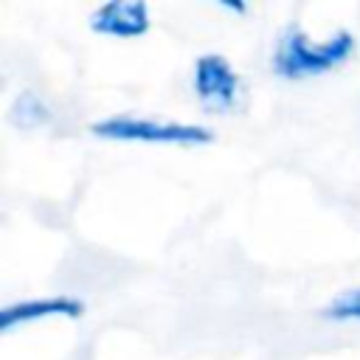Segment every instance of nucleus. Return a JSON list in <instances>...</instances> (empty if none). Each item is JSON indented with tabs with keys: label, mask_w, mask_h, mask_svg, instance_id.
<instances>
[{
	"label": "nucleus",
	"mask_w": 360,
	"mask_h": 360,
	"mask_svg": "<svg viewBox=\"0 0 360 360\" xmlns=\"http://www.w3.org/2000/svg\"><path fill=\"white\" fill-rule=\"evenodd\" d=\"M354 48H357V37L349 28H338L326 39H312L298 22H287L273 42L270 70L284 82L326 76L340 65H346Z\"/></svg>",
	"instance_id": "f257e3e1"
},
{
	"label": "nucleus",
	"mask_w": 360,
	"mask_h": 360,
	"mask_svg": "<svg viewBox=\"0 0 360 360\" xmlns=\"http://www.w3.org/2000/svg\"><path fill=\"white\" fill-rule=\"evenodd\" d=\"M90 132L101 141L118 143H160V146H205L214 141V129L191 121H160L149 115H104L90 124Z\"/></svg>",
	"instance_id": "f03ea898"
},
{
	"label": "nucleus",
	"mask_w": 360,
	"mask_h": 360,
	"mask_svg": "<svg viewBox=\"0 0 360 360\" xmlns=\"http://www.w3.org/2000/svg\"><path fill=\"white\" fill-rule=\"evenodd\" d=\"M191 93L202 110H208L211 115H225L239 110L245 87L231 59L208 51L191 62Z\"/></svg>",
	"instance_id": "7ed1b4c3"
},
{
	"label": "nucleus",
	"mask_w": 360,
	"mask_h": 360,
	"mask_svg": "<svg viewBox=\"0 0 360 360\" xmlns=\"http://www.w3.org/2000/svg\"><path fill=\"white\" fill-rule=\"evenodd\" d=\"M87 25L93 34L112 37V39H138L152 28V11L146 0H104L98 3Z\"/></svg>",
	"instance_id": "20e7f679"
},
{
	"label": "nucleus",
	"mask_w": 360,
	"mask_h": 360,
	"mask_svg": "<svg viewBox=\"0 0 360 360\" xmlns=\"http://www.w3.org/2000/svg\"><path fill=\"white\" fill-rule=\"evenodd\" d=\"M84 315V301L68 292H56V295H37V298H22V301H11L0 309V329L11 332L17 326H28L37 321H48V318H70L79 321Z\"/></svg>",
	"instance_id": "39448f33"
},
{
	"label": "nucleus",
	"mask_w": 360,
	"mask_h": 360,
	"mask_svg": "<svg viewBox=\"0 0 360 360\" xmlns=\"http://www.w3.org/2000/svg\"><path fill=\"white\" fill-rule=\"evenodd\" d=\"M8 121H11V127H17L22 132H34L53 121V107L39 90L22 87L8 104Z\"/></svg>",
	"instance_id": "423d86ee"
},
{
	"label": "nucleus",
	"mask_w": 360,
	"mask_h": 360,
	"mask_svg": "<svg viewBox=\"0 0 360 360\" xmlns=\"http://www.w3.org/2000/svg\"><path fill=\"white\" fill-rule=\"evenodd\" d=\"M321 318L329 323H360V287L340 290L321 307Z\"/></svg>",
	"instance_id": "0eeeda50"
},
{
	"label": "nucleus",
	"mask_w": 360,
	"mask_h": 360,
	"mask_svg": "<svg viewBox=\"0 0 360 360\" xmlns=\"http://www.w3.org/2000/svg\"><path fill=\"white\" fill-rule=\"evenodd\" d=\"M217 8H222L228 14H248L250 11V6L245 0H217Z\"/></svg>",
	"instance_id": "6e6552de"
}]
</instances>
